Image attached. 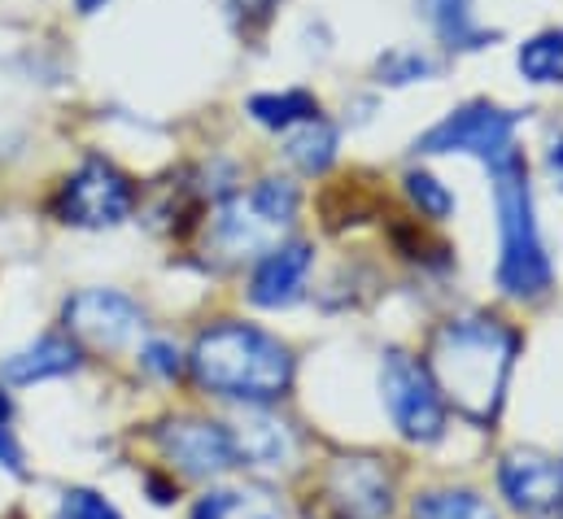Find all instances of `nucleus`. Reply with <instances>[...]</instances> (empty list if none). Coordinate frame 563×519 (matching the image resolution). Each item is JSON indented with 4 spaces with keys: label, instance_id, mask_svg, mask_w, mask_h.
Returning <instances> with one entry per match:
<instances>
[{
    "label": "nucleus",
    "instance_id": "obj_6",
    "mask_svg": "<svg viewBox=\"0 0 563 519\" xmlns=\"http://www.w3.org/2000/svg\"><path fill=\"white\" fill-rule=\"evenodd\" d=\"M416 153H472L485 166H498L516 157V114L498 110L489 101H472L454 114H445L432 131L416 140Z\"/></svg>",
    "mask_w": 563,
    "mask_h": 519
},
{
    "label": "nucleus",
    "instance_id": "obj_11",
    "mask_svg": "<svg viewBox=\"0 0 563 519\" xmlns=\"http://www.w3.org/2000/svg\"><path fill=\"white\" fill-rule=\"evenodd\" d=\"M66 328L92 350H128L132 341H141L144 310L128 292L84 288L66 301Z\"/></svg>",
    "mask_w": 563,
    "mask_h": 519
},
{
    "label": "nucleus",
    "instance_id": "obj_24",
    "mask_svg": "<svg viewBox=\"0 0 563 519\" xmlns=\"http://www.w3.org/2000/svg\"><path fill=\"white\" fill-rule=\"evenodd\" d=\"M9 423H13V401H9V393H0V467L22 476V445Z\"/></svg>",
    "mask_w": 563,
    "mask_h": 519
},
{
    "label": "nucleus",
    "instance_id": "obj_12",
    "mask_svg": "<svg viewBox=\"0 0 563 519\" xmlns=\"http://www.w3.org/2000/svg\"><path fill=\"white\" fill-rule=\"evenodd\" d=\"M228 432H232V445H236V463L241 467L284 472V467L297 463V432L284 423L280 415H272L267 406H245V415Z\"/></svg>",
    "mask_w": 563,
    "mask_h": 519
},
{
    "label": "nucleus",
    "instance_id": "obj_21",
    "mask_svg": "<svg viewBox=\"0 0 563 519\" xmlns=\"http://www.w3.org/2000/svg\"><path fill=\"white\" fill-rule=\"evenodd\" d=\"M57 519H123L110 498H101L97 489H66L62 494V511Z\"/></svg>",
    "mask_w": 563,
    "mask_h": 519
},
{
    "label": "nucleus",
    "instance_id": "obj_15",
    "mask_svg": "<svg viewBox=\"0 0 563 519\" xmlns=\"http://www.w3.org/2000/svg\"><path fill=\"white\" fill-rule=\"evenodd\" d=\"M411 519H498V507L476 489H423L411 503Z\"/></svg>",
    "mask_w": 563,
    "mask_h": 519
},
{
    "label": "nucleus",
    "instance_id": "obj_14",
    "mask_svg": "<svg viewBox=\"0 0 563 519\" xmlns=\"http://www.w3.org/2000/svg\"><path fill=\"white\" fill-rule=\"evenodd\" d=\"M75 367H79V345L70 336H40L35 345L0 358V380L4 385H40V380L70 376Z\"/></svg>",
    "mask_w": 563,
    "mask_h": 519
},
{
    "label": "nucleus",
    "instance_id": "obj_27",
    "mask_svg": "<svg viewBox=\"0 0 563 519\" xmlns=\"http://www.w3.org/2000/svg\"><path fill=\"white\" fill-rule=\"evenodd\" d=\"M241 519H280V516H272V511H250V507H245V511H241Z\"/></svg>",
    "mask_w": 563,
    "mask_h": 519
},
{
    "label": "nucleus",
    "instance_id": "obj_18",
    "mask_svg": "<svg viewBox=\"0 0 563 519\" xmlns=\"http://www.w3.org/2000/svg\"><path fill=\"white\" fill-rule=\"evenodd\" d=\"M250 114L263 123V128L280 131V128H301L319 114V101L301 88H288V92H263L250 101Z\"/></svg>",
    "mask_w": 563,
    "mask_h": 519
},
{
    "label": "nucleus",
    "instance_id": "obj_25",
    "mask_svg": "<svg viewBox=\"0 0 563 519\" xmlns=\"http://www.w3.org/2000/svg\"><path fill=\"white\" fill-rule=\"evenodd\" d=\"M141 363L153 372V376H162V380H175L179 372H184V363H179V350L170 345V341H148L141 350Z\"/></svg>",
    "mask_w": 563,
    "mask_h": 519
},
{
    "label": "nucleus",
    "instance_id": "obj_26",
    "mask_svg": "<svg viewBox=\"0 0 563 519\" xmlns=\"http://www.w3.org/2000/svg\"><path fill=\"white\" fill-rule=\"evenodd\" d=\"M547 162H551V170H555V179L563 184V135L551 144V153H547Z\"/></svg>",
    "mask_w": 563,
    "mask_h": 519
},
{
    "label": "nucleus",
    "instance_id": "obj_7",
    "mask_svg": "<svg viewBox=\"0 0 563 519\" xmlns=\"http://www.w3.org/2000/svg\"><path fill=\"white\" fill-rule=\"evenodd\" d=\"M132 210H136V188L106 157H88L62 184V197H57V219L75 228H119Z\"/></svg>",
    "mask_w": 563,
    "mask_h": 519
},
{
    "label": "nucleus",
    "instance_id": "obj_19",
    "mask_svg": "<svg viewBox=\"0 0 563 519\" xmlns=\"http://www.w3.org/2000/svg\"><path fill=\"white\" fill-rule=\"evenodd\" d=\"M516 66L529 84H563V31H542L520 44Z\"/></svg>",
    "mask_w": 563,
    "mask_h": 519
},
{
    "label": "nucleus",
    "instance_id": "obj_5",
    "mask_svg": "<svg viewBox=\"0 0 563 519\" xmlns=\"http://www.w3.org/2000/svg\"><path fill=\"white\" fill-rule=\"evenodd\" d=\"M380 401L394 419V428L411 441V445H437L445 437L450 423V406L441 401V393L432 385L428 367L416 363L402 350H389L380 358Z\"/></svg>",
    "mask_w": 563,
    "mask_h": 519
},
{
    "label": "nucleus",
    "instance_id": "obj_28",
    "mask_svg": "<svg viewBox=\"0 0 563 519\" xmlns=\"http://www.w3.org/2000/svg\"><path fill=\"white\" fill-rule=\"evenodd\" d=\"M101 4H106V0H79V9H84V13H92V9H101Z\"/></svg>",
    "mask_w": 563,
    "mask_h": 519
},
{
    "label": "nucleus",
    "instance_id": "obj_3",
    "mask_svg": "<svg viewBox=\"0 0 563 519\" xmlns=\"http://www.w3.org/2000/svg\"><path fill=\"white\" fill-rule=\"evenodd\" d=\"M494 175V201H498V236H503V258H498V288L516 301H538L551 292V258L533 219V188L525 175L520 153L489 166Z\"/></svg>",
    "mask_w": 563,
    "mask_h": 519
},
{
    "label": "nucleus",
    "instance_id": "obj_2",
    "mask_svg": "<svg viewBox=\"0 0 563 519\" xmlns=\"http://www.w3.org/2000/svg\"><path fill=\"white\" fill-rule=\"evenodd\" d=\"M188 367L197 385L214 397L272 406L292 389V350L254 323H214L192 341Z\"/></svg>",
    "mask_w": 563,
    "mask_h": 519
},
{
    "label": "nucleus",
    "instance_id": "obj_1",
    "mask_svg": "<svg viewBox=\"0 0 563 519\" xmlns=\"http://www.w3.org/2000/svg\"><path fill=\"white\" fill-rule=\"evenodd\" d=\"M516 354H520V336L503 319L467 314L432 332L423 367L445 406H454L476 428H489L503 415Z\"/></svg>",
    "mask_w": 563,
    "mask_h": 519
},
{
    "label": "nucleus",
    "instance_id": "obj_22",
    "mask_svg": "<svg viewBox=\"0 0 563 519\" xmlns=\"http://www.w3.org/2000/svg\"><path fill=\"white\" fill-rule=\"evenodd\" d=\"M407 192H411V201L420 206L428 219H445V214L454 210V197H450L432 175H423V170H411V175H407Z\"/></svg>",
    "mask_w": 563,
    "mask_h": 519
},
{
    "label": "nucleus",
    "instance_id": "obj_8",
    "mask_svg": "<svg viewBox=\"0 0 563 519\" xmlns=\"http://www.w3.org/2000/svg\"><path fill=\"white\" fill-rule=\"evenodd\" d=\"M153 441L162 459L192 481H219L241 467L228 423H214V419H170L153 432Z\"/></svg>",
    "mask_w": 563,
    "mask_h": 519
},
{
    "label": "nucleus",
    "instance_id": "obj_17",
    "mask_svg": "<svg viewBox=\"0 0 563 519\" xmlns=\"http://www.w3.org/2000/svg\"><path fill=\"white\" fill-rule=\"evenodd\" d=\"M284 157H288L292 166H301L306 175H319V170H328V166L336 162V128H332V123H323V119H310V123H301V128L288 135V144H284Z\"/></svg>",
    "mask_w": 563,
    "mask_h": 519
},
{
    "label": "nucleus",
    "instance_id": "obj_29",
    "mask_svg": "<svg viewBox=\"0 0 563 519\" xmlns=\"http://www.w3.org/2000/svg\"><path fill=\"white\" fill-rule=\"evenodd\" d=\"M560 519H563V507H560Z\"/></svg>",
    "mask_w": 563,
    "mask_h": 519
},
{
    "label": "nucleus",
    "instance_id": "obj_9",
    "mask_svg": "<svg viewBox=\"0 0 563 519\" xmlns=\"http://www.w3.org/2000/svg\"><path fill=\"white\" fill-rule=\"evenodd\" d=\"M498 494L516 516L551 519L563 507V463L547 450L520 445L498 459Z\"/></svg>",
    "mask_w": 563,
    "mask_h": 519
},
{
    "label": "nucleus",
    "instance_id": "obj_16",
    "mask_svg": "<svg viewBox=\"0 0 563 519\" xmlns=\"http://www.w3.org/2000/svg\"><path fill=\"white\" fill-rule=\"evenodd\" d=\"M423 18L437 26V35L445 40V44H454V48H481L485 40H494V35H485L481 26H476V18H472V0H420Z\"/></svg>",
    "mask_w": 563,
    "mask_h": 519
},
{
    "label": "nucleus",
    "instance_id": "obj_20",
    "mask_svg": "<svg viewBox=\"0 0 563 519\" xmlns=\"http://www.w3.org/2000/svg\"><path fill=\"white\" fill-rule=\"evenodd\" d=\"M380 75H385V84H416V79L437 75V62L428 53H420V48H394L380 62Z\"/></svg>",
    "mask_w": 563,
    "mask_h": 519
},
{
    "label": "nucleus",
    "instance_id": "obj_13",
    "mask_svg": "<svg viewBox=\"0 0 563 519\" xmlns=\"http://www.w3.org/2000/svg\"><path fill=\"white\" fill-rule=\"evenodd\" d=\"M310 245L306 241H284L272 254H263L254 266V279H250V301L263 306V310H280L292 306L306 288V275H310Z\"/></svg>",
    "mask_w": 563,
    "mask_h": 519
},
{
    "label": "nucleus",
    "instance_id": "obj_23",
    "mask_svg": "<svg viewBox=\"0 0 563 519\" xmlns=\"http://www.w3.org/2000/svg\"><path fill=\"white\" fill-rule=\"evenodd\" d=\"M245 507H250L245 494H236V489H210V494L197 498V507H192L188 519H241Z\"/></svg>",
    "mask_w": 563,
    "mask_h": 519
},
{
    "label": "nucleus",
    "instance_id": "obj_4",
    "mask_svg": "<svg viewBox=\"0 0 563 519\" xmlns=\"http://www.w3.org/2000/svg\"><path fill=\"white\" fill-rule=\"evenodd\" d=\"M292 214H297V188L284 179H263L214 210V245L228 258H263L284 245L280 236Z\"/></svg>",
    "mask_w": 563,
    "mask_h": 519
},
{
    "label": "nucleus",
    "instance_id": "obj_10",
    "mask_svg": "<svg viewBox=\"0 0 563 519\" xmlns=\"http://www.w3.org/2000/svg\"><path fill=\"white\" fill-rule=\"evenodd\" d=\"M319 507L332 519H385L394 511V481L376 459H336L319 481Z\"/></svg>",
    "mask_w": 563,
    "mask_h": 519
}]
</instances>
